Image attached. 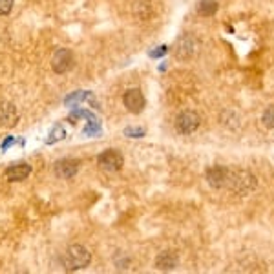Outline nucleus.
I'll return each instance as SVG.
<instances>
[{"label":"nucleus","instance_id":"1a4fd4ad","mask_svg":"<svg viewBox=\"0 0 274 274\" xmlns=\"http://www.w3.org/2000/svg\"><path fill=\"white\" fill-rule=\"evenodd\" d=\"M79 172V161L77 159H61L55 163V174L61 179H71Z\"/></svg>","mask_w":274,"mask_h":274},{"label":"nucleus","instance_id":"0eeeda50","mask_svg":"<svg viewBox=\"0 0 274 274\" xmlns=\"http://www.w3.org/2000/svg\"><path fill=\"white\" fill-rule=\"evenodd\" d=\"M123 103H125L126 110L132 113H141L143 108H145V95H143L141 90H137V88H132V90H128L125 93V97H123Z\"/></svg>","mask_w":274,"mask_h":274},{"label":"nucleus","instance_id":"9d476101","mask_svg":"<svg viewBox=\"0 0 274 274\" xmlns=\"http://www.w3.org/2000/svg\"><path fill=\"white\" fill-rule=\"evenodd\" d=\"M29 172H31V166L26 165V163H21V165H13L9 166V168H6L4 175L8 181H24L26 178L29 175Z\"/></svg>","mask_w":274,"mask_h":274},{"label":"nucleus","instance_id":"6ab92c4d","mask_svg":"<svg viewBox=\"0 0 274 274\" xmlns=\"http://www.w3.org/2000/svg\"><path fill=\"white\" fill-rule=\"evenodd\" d=\"M11 143H13V139H8V141L4 143V148H8V146L11 145Z\"/></svg>","mask_w":274,"mask_h":274},{"label":"nucleus","instance_id":"dca6fc26","mask_svg":"<svg viewBox=\"0 0 274 274\" xmlns=\"http://www.w3.org/2000/svg\"><path fill=\"white\" fill-rule=\"evenodd\" d=\"M57 139H64V128L63 126H57V128L51 132V137L48 139V143H55Z\"/></svg>","mask_w":274,"mask_h":274},{"label":"nucleus","instance_id":"f3484780","mask_svg":"<svg viewBox=\"0 0 274 274\" xmlns=\"http://www.w3.org/2000/svg\"><path fill=\"white\" fill-rule=\"evenodd\" d=\"M125 133L128 137H143V135H145V130H143V128H126Z\"/></svg>","mask_w":274,"mask_h":274},{"label":"nucleus","instance_id":"f257e3e1","mask_svg":"<svg viewBox=\"0 0 274 274\" xmlns=\"http://www.w3.org/2000/svg\"><path fill=\"white\" fill-rule=\"evenodd\" d=\"M91 262V252L83 245H71L63 256V265L66 270H81Z\"/></svg>","mask_w":274,"mask_h":274},{"label":"nucleus","instance_id":"9b49d317","mask_svg":"<svg viewBox=\"0 0 274 274\" xmlns=\"http://www.w3.org/2000/svg\"><path fill=\"white\" fill-rule=\"evenodd\" d=\"M155 267L159 270H174L178 267V256L174 252H170V250L161 252L155 258Z\"/></svg>","mask_w":274,"mask_h":274},{"label":"nucleus","instance_id":"20e7f679","mask_svg":"<svg viewBox=\"0 0 274 274\" xmlns=\"http://www.w3.org/2000/svg\"><path fill=\"white\" fill-rule=\"evenodd\" d=\"M200 115L195 112H192V110H185V112H181L178 117H175V130H178L179 133H183V135H190V133H194L195 130L200 128Z\"/></svg>","mask_w":274,"mask_h":274},{"label":"nucleus","instance_id":"ddd939ff","mask_svg":"<svg viewBox=\"0 0 274 274\" xmlns=\"http://www.w3.org/2000/svg\"><path fill=\"white\" fill-rule=\"evenodd\" d=\"M198 11H200V15H203V17H212V15H216V11H218V2L216 0H201Z\"/></svg>","mask_w":274,"mask_h":274},{"label":"nucleus","instance_id":"39448f33","mask_svg":"<svg viewBox=\"0 0 274 274\" xmlns=\"http://www.w3.org/2000/svg\"><path fill=\"white\" fill-rule=\"evenodd\" d=\"M73 64H75L73 53H71L70 50H66V48L57 50L53 53V57H51V68H53V71L58 75L70 71L71 68H73Z\"/></svg>","mask_w":274,"mask_h":274},{"label":"nucleus","instance_id":"6e6552de","mask_svg":"<svg viewBox=\"0 0 274 274\" xmlns=\"http://www.w3.org/2000/svg\"><path fill=\"white\" fill-rule=\"evenodd\" d=\"M207 181L212 188H227L228 168H225V166H212V168H208Z\"/></svg>","mask_w":274,"mask_h":274},{"label":"nucleus","instance_id":"2eb2a0df","mask_svg":"<svg viewBox=\"0 0 274 274\" xmlns=\"http://www.w3.org/2000/svg\"><path fill=\"white\" fill-rule=\"evenodd\" d=\"M13 4H15V0H0V17L9 15L13 9Z\"/></svg>","mask_w":274,"mask_h":274},{"label":"nucleus","instance_id":"4468645a","mask_svg":"<svg viewBox=\"0 0 274 274\" xmlns=\"http://www.w3.org/2000/svg\"><path fill=\"white\" fill-rule=\"evenodd\" d=\"M262 121L267 128H274V106H269V108L263 112Z\"/></svg>","mask_w":274,"mask_h":274},{"label":"nucleus","instance_id":"423d86ee","mask_svg":"<svg viewBox=\"0 0 274 274\" xmlns=\"http://www.w3.org/2000/svg\"><path fill=\"white\" fill-rule=\"evenodd\" d=\"M99 166L103 168V170H108V172H117L123 168V165H125V159H123V155L117 152V150H106V152H103V154L99 155Z\"/></svg>","mask_w":274,"mask_h":274},{"label":"nucleus","instance_id":"f03ea898","mask_svg":"<svg viewBox=\"0 0 274 274\" xmlns=\"http://www.w3.org/2000/svg\"><path fill=\"white\" fill-rule=\"evenodd\" d=\"M256 187V178L250 172L245 170H228V181L227 188L240 194H249L252 188Z\"/></svg>","mask_w":274,"mask_h":274},{"label":"nucleus","instance_id":"f8f14e48","mask_svg":"<svg viewBox=\"0 0 274 274\" xmlns=\"http://www.w3.org/2000/svg\"><path fill=\"white\" fill-rule=\"evenodd\" d=\"M17 108L13 106V104L6 103L0 106V121H2V125L6 126H13L17 123Z\"/></svg>","mask_w":274,"mask_h":274},{"label":"nucleus","instance_id":"a211bd4d","mask_svg":"<svg viewBox=\"0 0 274 274\" xmlns=\"http://www.w3.org/2000/svg\"><path fill=\"white\" fill-rule=\"evenodd\" d=\"M163 53H166V48H165V46H163L161 50H158V51H152V53H150V55H152V57H159V55H163Z\"/></svg>","mask_w":274,"mask_h":274},{"label":"nucleus","instance_id":"7ed1b4c3","mask_svg":"<svg viewBox=\"0 0 274 274\" xmlns=\"http://www.w3.org/2000/svg\"><path fill=\"white\" fill-rule=\"evenodd\" d=\"M195 51H198V42H195V38L192 37V35L185 33L175 41L174 57L178 58V61H183V63H185V61H190V58H194Z\"/></svg>","mask_w":274,"mask_h":274}]
</instances>
